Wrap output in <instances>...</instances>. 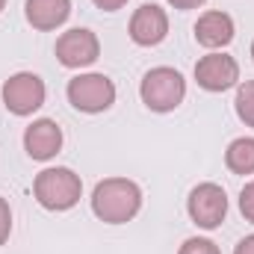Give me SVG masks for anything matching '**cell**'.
I'll list each match as a JSON object with an SVG mask.
<instances>
[{
  "label": "cell",
  "mask_w": 254,
  "mask_h": 254,
  "mask_svg": "<svg viewBox=\"0 0 254 254\" xmlns=\"http://www.w3.org/2000/svg\"><path fill=\"white\" fill-rule=\"evenodd\" d=\"M3 6H6V0H0V12H3Z\"/></svg>",
  "instance_id": "21"
},
{
  "label": "cell",
  "mask_w": 254,
  "mask_h": 254,
  "mask_svg": "<svg viewBox=\"0 0 254 254\" xmlns=\"http://www.w3.org/2000/svg\"><path fill=\"white\" fill-rule=\"evenodd\" d=\"M240 213L246 216V222H252L254 225V181L252 184H246L243 192H240Z\"/></svg>",
  "instance_id": "16"
},
{
  "label": "cell",
  "mask_w": 254,
  "mask_h": 254,
  "mask_svg": "<svg viewBox=\"0 0 254 254\" xmlns=\"http://www.w3.org/2000/svg\"><path fill=\"white\" fill-rule=\"evenodd\" d=\"M187 207H190V219L198 228L213 231L228 216V195H225L222 187H216V184H198L190 192V204Z\"/></svg>",
  "instance_id": "6"
},
{
  "label": "cell",
  "mask_w": 254,
  "mask_h": 254,
  "mask_svg": "<svg viewBox=\"0 0 254 254\" xmlns=\"http://www.w3.org/2000/svg\"><path fill=\"white\" fill-rule=\"evenodd\" d=\"M178 254H222V252H219V246H216L213 240L192 237V240H187V243L181 246V252H178Z\"/></svg>",
  "instance_id": "15"
},
{
  "label": "cell",
  "mask_w": 254,
  "mask_h": 254,
  "mask_svg": "<svg viewBox=\"0 0 254 254\" xmlns=\"http://www.w3.org/2000/svg\"><path fill=\"white\" fill-rule=\"evenodd\" d=\"M9 234H12V210H9V201L0 198V246L9 240Z\"/></svg>",
  "instance_id": "17"
},
{
  "label": "cell",
  "mask_w": 254,
  "mask_h": 254,
  "mask_svg": "<svg viewBox=\"0 0 254 254\" xmlns=\"http://www.w3.org/2000/svg\"><path fill=\"white\" fill-rule=\"evenodd\" d=\"M142 207V190L127 178H107L92 192V213L107 225H125Z\"/></svg>",
  "instance_id": "1"
},
{
  "label": "cell",
  "mask_w": 254,
  "mask_h": 254,
  "mask_svg": "<svg viewBox=\"0 0 254 254\" xmlns=\"http://www.w3.org/2000/svg\"><path fill=\"white\" fill-rule=\"evenodd\" d=\"M237 116L246 127H254V80H246L237 89Z\"/></svg>",
  "instance_id": "14"
},
{
  "label": "cell",
  "mask_w": 254,
  "mask_h": 254,
  "mask_svg": "<svg viewBox=\"0 0 254 254\" xmlns=\"http://www.w3.org/2000/svg\"><path fill=\"white\" fill-rule=\"evenodd\" d=\"M24 15L36 30H57L71 15V0H27Z\"/></svg>",
  "instance_id": "12"
},
{
  "label": "cell",
  "mask_w": 254,
  "mask_h": 254,
  "mask_svg": "<svg viewBox=\"0 0 254 254\" xmlns=\"http://www.w3.org/2000/svg\"><path fill=\"white\" fill-rule=\"evenodd\" d=\"M45 80L33 71H18L3 83V104L12 116H33L45 104Z\"/></svg>",
  "instance_id": "5"
},
{
  "label": "cell",
  "mask_w": 254,
  "mask_h": 254,
  "mask_svg": "<svg viewBox=\"0 0 254 254\" xmlns=\"http://www.w3.org/2000/svg\"><path fill=\"white\" fill-rule=\"evenodd\" d=\"M225 163L234 175H254V139L252 136H240L228 145L225 151Z\"/></svg>",
  "instance_id": "13"
},
{
  "label": "cell",
  "mask_w": 254,
  "mask_h": 254,
  "mask_svg": "<svg viewBox=\"0 0 254 254\" xmlns=\"http://www.w3.org/2000/svg\"><path fill=\"white\" fill-rule=\"evenodd\" d=\"M24 148L33 160L45 163V160H54L63 148V130L57 122L51 119H39L24 130Z\"/></svg>",
  "instance_id": "10"
},
{
  "label": "cell",
  "mask_w": 254,
  "mask_h": 254,
  "mask_svg": "<svg viewBox=\"0 0 254 254\" xmlns=\"http://www.w3.org/2000/svg\"><path fill=\"white\" fill-rule=\"evenodd\" d=\"M98 57H101V42L86 27H74L57 39V60L65 68H86Z\"/></svg>",
  "instance_id": "7"
},
{
  "label": "cell",
  "mask_w": 254,
  "mask_h": 254,
  "mask_svg": "<svg viewBox=\"0 0 254 254\" xmlns=\"http://www.w3.org/2000/svg\"><path fill=\"white\" fill-rule=\"evenodd\" d=\"M80 192H83L80 175H74V172L65 169V166L45 169V172H39L36 181H33V195H36V201H39L45 210H54V213L71 210V207L80 201Z\"/></svg>",
  "instance_id": "2"
},
{
  "label": "cell",
  "mask_w": 254,
  "mask_h": 254,
  "mask_svg": "<svg viewBox=\"0 0 254 254\" xmlns=\"http://www.w3.org/2000/svg\"><path fill=\"white\" fill-rule=\"evenodd\" d=\"M98 9H104V12H116V9H122L127 0H92Z\"/></svg>",
  "instance_id": "18"
},
{
  "label": "cell",
  "mask_w": 254,
  "mask_h": 254,
  "mask_svg": "<svg viewBox=\"0 0 254 254\" xmlns=\"http://www.w3.org/2000/svg\"><path fill=\"white\" fill-rule=\"evenodd\" d=\"M195 39H198V45H204L210 51L231 45V39H234V18L228 12H219V9L204 12L198 18V24H195Z\"/></svg>",
  "instance_id": "11"
},
{
  "label": "cell",
  "mask_w": 254,
  "mask_h": 254,
  "mask_svg": "<svg viewBox=\"0 0 254 254\" xmlns=\"http://www.w3.org/2000/svg\"><path fill=\"white\" fill-rule=\"evenodd\" d=\"M68 101L80 113H104L116 104V83L107 74H77L68 80Z\"/></svg>",
  "instance_id": "4"
},
{
  "label": "cell",
  "mask_w": 254,
  "mask_h": 254,
  "mask_svg": "<svg viewBox=\"0 0 254 254\" xmlns=\"http://www.w3.org/2000/svg\"><path fill=\"white\" fill-rule=\"evenodd\" d=\"M169 36V15L157 3H145L130 18V39L139 48H154Z\"/></svg>",
  "instance_id": "9"
},
{
  "label": "cell",
  "mask_w": 254,
  "mask_h": 254,
  "mask_svg": "<svg viewBox=\"0 0 254 254\" xmlns=\"http://www.w3.org/2000/svg\"><path fill=\"white\" fill-rule=\"evenodd\" d=\"M240 80V65L228 54H207L195 63V83L204 92H225L237 86Z\"/></svg>",
  "instance_id": "8"
},
{
  "label": "cell",
  "mask_w": 254,
  "mask_h": 254,
  "mask_svg": "<svg viewBox=\"0 0 254 254\" xmlns=\"http://www.w3.org/2000/svg\"><path fill=\"white\" fill-rule=\"evenodd\" d=\"M175 9H195V6H201L204 0H169Z\"/></svg>",
  "instance_id": "20"
},
{
  "label": "cell",
  "mask_w": 254,
  "mask_h": 254,
  "mask_svg": "<svg viewBox=\"0 0 254 254\" xmlns=\"http://www.w3.org/2000/svg\"><path fill=\"white\" fill-rule=\"evenodd\" d=\"M139 95H142V104L148 110H154V113H172L187 98V80L181 77V71L160 65V68H151L142 77Z\"/></svg>",
  "instance_id": "3"
},
{
  "label": "cell",
  "mask_w": 254,
  "mask_h": 254,
  "mask_svg": "<svg viewBox=\"0 0 254 254\" xmlns=\"http://www.w3.org/2000/svg\"><path fill=\"white\" fill-rule=\"evenodd\" d=\"M234 254H254V234H249L246 240H240V246L234 249Z\"/></svg>",
  "instance_id": "19"
},
{
  "label": "cell",
  "mask_w": 254,
  "mask_h": 254,
  "mask_svg": "<svg viewBox=\"0 0 254 254\" xmlns=\"http://www.w3.org/2000/svg\"><path fill=\"white\" fill-rule=\"evenodd\" d=\"M252 57H254V42H252Z\"/></svg>",
  "instance_id": "22"
}]
</instances>
